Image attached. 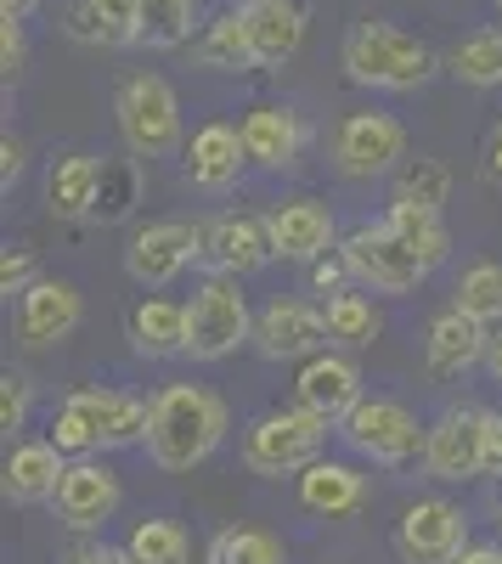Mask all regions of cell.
Here are the masks:
<instances>
[{"mask_svg": "<svg viewBox=\"0 0 502 564\" xmlns=\"http://www.w3.org/2000/svg\"><path fill=\"white\" fill-rule=\"evenodd\" d=\"M226 401L204 384H164L153 395V430L148 452L164 475H193V468L226 441Z\"/></svg>", "mask_w": 502, "mask_h": 564, "instance_id": "cell-1", "label": "cell"}, {"mask_svg": "<svg viewBox=\"0 0 502 564\" xmlns=\"http://www.w3.org/2000/svg\"><path fill=\"white\" fill-rule=\"evenodd\" d=\"M339 57H345V74L356 85H373V90H424L446 68V57H435L418 34H406L384 18L350 23Z\"/></svg>", "mask_w": 502, "mask_h": 564, "instance_id": "cell-2", "label": "cell"}, {"mask_svg": "<svg viewBox=\"0 0 502 564\" xmlns=\"http://www.w3.org/2000/svg\"><path fill=\"white\" fill-rule=\"evenodd\" d=\"M328 430H334V423L305 412L299 401L283 406V412H265V417L249 423V435H243V468H249V475H265V480L305 475V468L323 457Z\"/></svg>", "mask_w": 502, "mask_h": 564, "instance_id": "cell-3", "label": "cell"}, {"mask_svg": "<svg viewBox=\"0 0 502 564\" xmlns=\"http://www.w3.org/2000/svg\"><path fill=\"white\" fill-rule=\"evenodd\" d=\"M113 113H119V135L135 159H170L181 148V102L170 79L159 74H130L119 79V97H113Z\"/></svg>", "mask_w": 502, "mask_h": 564, "instance_id": "cell-4", "label": "cell"}, {"mask_svg": "<svg viewBox=\"0 0 502 564\" xmlns=\"http://www.w3.org/2000/svg\"><path fill=\"white\" fill-rule=\"evenodd\" d=\"M249 339H254V316H249V300L238 294V276H209L187 300V356L226 361Z\"/></svg>", "mask_w": 502, "mask_h": 564, "instance_id": "cell-5", "label": "cell"}, {"mask_svg": "<svg viewBox=\"0 0 502 564\" xmlns=\"http://www.w3.org/2000/svg\"><path fill=\"white\" fill-rule=\"evenodd\" d=\"M339 435H345L361 457H373V463H384V468H401V463H424L429 423H418L401 401L373 395V401H361V406L339 423Z\"/></svg>", "mask_w": 502, "mask_h": 564, "instance_id": "cell-6", "label": "cell"}, {"mask_svg": "<svg viewBox=\"0 0 502 564\" xmlns=\"http://www.w3.org/2000/svg\"><path fill=\"white\" fill-rule=\"evenodd\" d=\"M339 249H345L356 282H361V289H373V294H418V282L429 276V265H424L413 249H406L384 220L356 226Z\"/></svg>", "mask_w": 502, "mask_h": 564, "instance_id": "cell-7", "label": "cell"}, {"mask_svg": "<svg viewBox=\"0 0 502 564\" xmlns=\"http://www.w3.org/2000/svg\"><path fill=\"white\" fill-rule=\"evenodd\" d=\"M463 547H469V520L446 497H418L395 520V553L406 564H451Z\"/></svg>", "mask_w": 502, "mask_h": 564, "instance_id": "cell-8", "label": "cell"}, {"mask_svg": "<svg viewBox=\"0 0 502 564\" xmlns=\"http://www.w3.org/2000/svg\"><path fill=\"white\" fill-rule=\"evenodd\" d=\"M193 260H204V226L198 220H153L130 238L124 249V271L142 282V289H164L187 271Z\"/></svg>", "mask_w": 502, "mask_h": 564, "instance_id": "cell-9", "label": "cell"}, {"mask_svg": "<svg viewBox=\"0 0 502 564\" xmlns=\"http://www.w3.org/2000/svg\"><path fill=\"white\" fill-rule=\"evenodd\" d=\"M401 159H406V124L390 119V113H350L334 130V164L350 181L390 175Z\"/></svg>", "mask_w": 502, "mask_h": 564, "instance_id": "cell-10", "label": "cell"}, {"mask_svg": "<svg viewBox=\"0 0 502 564\" xmlns=\"http://www.w3.org/2000/svg\"><path fill=\"white\" fill-rule=\"evenodd\" d=\"M424 468H429V480H474V475H485V406H446L429 423Z\"/></svg>", "mask_w": 502, "mask_h": 564, "instance_id": "cell-11", "label": "cell"}, {"mask_svg": "<svg viewBox=\"0 0 502 564\" xmlns=\"http://www.w3.org/2000/svg\"><path fill=\"white\" fill-rule=\"evenodd\" d=\"M102 452H124V446H142L153 430V401H135L124 390H74L63 401Z\"/></svg>", "mask_w": 502, "mask_h": 564, "instance_id": "cell-12", "label": "cell"}, {"mask_svg": "<svg viewBox=\"0 0 502 564\" xmlns=\"http://www.w3.org/2000/svg\"><path fill=\"white\" fill-rule=\"evenodd\" d=\"M85 316V300L74 282H57V276H34L29 289L18 294V334L29 350H45V345H63L74 339V327Z\"/></svg>", "mask_w": 502, "mask_h": 564, "instance_id": "cell-13", "label": "cell"}, {"mask_svg": "<svg viewBox=\"0 0 502 564\" xmlns=\"http://www.w3.org/2000/svg\"><path fill=\"white\" fill-rule=\"evenodd\" d=\"M119 502H124V491H119V475L108 463H97L90 452L68 463V475L57 486V513L68 531H102L119 513Z\"/></svg>", "mask_w": 502, "mask_h": 564, "instance_id": "cell-14", "label": "cell"}, {"mask_svg": "<svg viewBox=\"0 0 502 564\" xmlns=\"http://www.w3.org/2000/svg\"><path fill=\"white\" fill-rule=\"evenodd\" d=\"M323 339H334L328 316L305 300H277L254 316V350L265 361H305V356L323 350Z\"/></svg>", "mask_w": 502, "mask_h": 564, "instance_id": "cell-15", "label": "cell"}, {"mask_svg": "<svg viewBox=\"0 0 502 564\" xmlns=\"http://www.w3.org/2000/svg\"><path fill=\"white\" fill-rule=\"evenodd\" d=\"M294 401L316 417H328V423H345L361 401H368L361 395V367L350 356H334V350L305 356L299 379H294Z\"/></svg>", "mask_w": 502, "mask_h": 564, "instance_id": "cell-16", "label": "cell"}, {"mask_svg": "<svg viewBox=\"0 0 502 564\" xmlns=\"http://www.w3.org/2000/svg\"><path fill=\"white\" fill-rule=\"evenodd\" d=\"M265 260H277V249L260 215H215L204 226V265L215 276H249Z\"/></svg>", "mask_w": 502, "mask_h": 564, "instance_id": "cell-17", "label": "cell"}, {"mask_svg": "<svg viewBox=\"0 0 502 564\" xmlns=\"http://www.w3.org/2000/svg\"><path fill=\"white\" fill-rule=\"evenodd\" d=\"M485 345H491L485 322L469 316L463 305H451V311H440V316L429 322V334H424V361H429L435 379H463L469 367L485 361Z\"/></svg>", "mask_w": 502, "mask_h": 564, "instance_id": "cell-18", "label": "cell"}, {"mask_svg": "<svg viewBox=\"0 0 502 564\" xmlns=\"http://www.w3.org/2000/svg\"><path fill=\"white\" fill-rule=\"evenodd\" d=\"M265 231H271V249H277V260H299V265L334 254V243H339L334 215L316 204V198H294V204H283V209H271V215H265Z\"/></svg>", "mask_w": 502, "mask_h": 564, "instance_id": "cell-19", "label": "cell"}, {"mask_svg": "<svg viewBox=\"0 0 502 564\" xmlns=\"http://www.w3.org/2000/svg\"><path fill=\"white\" fill-rule=\"evenodd\" d=\"M249 159V141H243V124H204L193 141H187V181L204 186V193H226L238 175H243Z\"/></svg>", "mask_w": 502, "mask_h": 564, "instance_id": "cell-20", "label": "cell"}, {"mask_svg": "<svg viewBox=\"0 0 502 564\" xmlns=\"http://www.w3.org/2000/svg\"><path fill=\"white\" fill-rule=\"evenodd\" d=\"M102 175L108 159L97 153H68L45 170V209L57 220H97V198H102Z\"/></svg>", "mask_w": 502, "mask_h": 564, "instance_id": "cell-21", "label": "cell"}, {"mask_svg": "<svg viewBox=\"0 0 502 564\" xmlns=\"http://www.w3.org/2000/svg\"><path fill=\"white\" fill-rule=\"evenodd\" d=\"M243 23H249L260 68H283L305 45V7L299 0H243Z\"/></svg>", "mask_w": 502, "mask_h": 564, "instance_id": "cell-22", "label": "cell"}, {"mask_svg": "<svg viewBox=\"0 0 502 564\" xmlns=\"http://www.w3.org/2000/svg\"><path fill=\"white\" fill-rule=\"evenodd\" d=\"M63 457H68V452H63L57 441H23V446H12V457H7V497L23 502V508L57 502V486H63V475H68Z\"/></svg>", "mask_w": 502, "mask_h": 564, "instance_id": "cell-23", "label": "cell"}, {"mask_svg": "<svg viewBox=\"0 0 502 564\" xmlns=\"http://www.w3.org/2000/svg\"><path fill=\"white\" fill-rule=\"evenodd\" d=\"M361 502H368V475L350 463H328L316 457L305 475H299V508L310 513H328V520H339V513H356Z\"/></svg>", "mask_w": 502, "mask_h": 564, "instance_id": "cell-24", "label": "cell"}, {"mask_svg": "<svg viewBox=\"0 0 502 564\" xmlns=\"http://www.w3.org/2000/svg\"><path fill=\"white\" fill-rule=\"evenodd\" d=\"M68 34L79 45H142V18L135 0H74Z\"/></svg>", "mask_w": 502, "mask_h": 564, "instance_id": "cell-25", "label": "cell"}, {"mask_svg": "<svg viewBox=\"0 0 502 564\" xmlns=\"http://www.w3.org/2000/svg\"><path fill=\"white\" fill-rule=\"evenodd\" d=\"M130 345L142 356H187V305L175 300H135L130 305Z\"/></svg>", "mask_w": 502, "mask_h": 564, "instance_id": "cell-26", "label": "cell"}, {"mask_svg": "<svg viewBox=\"0 0 502 564\" xmlns=\"http://www.w3.org/2000/svg\"><path fill=\"white\" fill-rule=\"evenodd\" d=\"M243 141H249V159H254V164L288 170V164L299 159V148H305V124H299V113H288V108H254V113L243 119Z\"/></svg>", "mask_w": 502, "mask_h": 564, "instance_id": "cell-27", "label": "cell"}, {"mask_svg": "<svg viewBox=\"0 0 502 564\" xmlns=\"http://www.w3.org/2000/svg\"><path fill=\"white\" fill-rule=\"evenodd\" d=\"M193 57H198L204 68H215V74H249V68H260V63H254L249 23H243V7H226V12L198 34Z\"/></svg>", "mask_w": 502, "mask_h": 564, "instance_id": "cell-28", "label": "cell"}, {"mask_svg": "<svg viewBox=\"0 0 502 564\" xmlns=\"http://www.w3.org/2000/svg\"><path fill=\"white\" fill-rule=\"evenodd\" d=\"M446 74L458 79V85H474V90L502 85V23H485V29L463 34L446 52Z\"/></svg>", "mask_w": 502, "mask_h": 564, "instance_id": "cell-29", "label": "cell"}, {"mask_svg": "<svg viewBox=\"0 0 502 564\" xmlns=\"http://www.w3.org/2000/svg\"><path fill=\"white\" fill-rule=\"evenodd\" d=\"M384 226L395 231V238L413 249L429 271L451 254V231H446V220H440V209H418V204H390L384 209Z\"/></svg>", "mask_w": 502, "mask_h": 564, "instance_id": "cell-30", "label": "cell"}, {"mask_svg": "<svg viewBox=\"0 0 502 564\" xmlns=\"http://www.w3.org/2000/svg\"><path fill=\"white\" fill-rule=\"evenodd\" d=\"M323 316H328V334H334L345 350H368V345L384 334V322H379L373 300L356 294V282H350V289H339V294H328Z\"/></svg>", "mask_w": 502, "mask_h": 564, "instance_id": "cell-31", "label": "cell"}, {"mask_svg": "<svg viewBox=\"0 0 502 564\" xmlns=\"http://www.w3.org/2000/svg\"><path fill=\"white\" fill-rule=\"evenodd\" d=\"M204 564H288V553L260 525H226V531H215Z\"/></svg>", "mask_w": 502, "mask_h": 564, "instance_id": "cell-32", "label": "cell"}, {"mask_svg": "<svg viewBox=\"0 0 502 564\" xmlns=\"http://www.w3.org/2000/svg\"><path fill=\"white\" fill-rule=\"evenodd\" d=\"M135 18H142V45L153 52H175L193 40V0H135Z\"/></svg>", "mask_w": 502, "mask_h": 564, "instance_id": "cell-33", "label": "cell"}, {"mask_svg": "<svg viewBox=\"0 0 502 564\" xmlns=\"http://www.w3.org/2000/svg\"><path fill=\"white\" fill-rule=\"evenodd\" d=\"M451 198V170L440 159H406L395 170V198L390 204H418V209H446Z\"/></svg>", "mask_w": 502, "mask_h": 564, "instance_id": "cell-34", "label": "cell"}, {"mask_svg": "<svg viewBox=\"0 0 502 564\" xmlns=\"http://www.w3.org/2000/svg\"><path fill=\"white\" fill-rule=\"evenodd\" d=\"M130 558L135 564H187V531H181L175 520H142L130 536H124Z\"/></svg>", "mask_w": 502, "mask_h": 564, "instance_id": "cell-35", "label": "cell"}, {"mask_svg": "<svg viewBox=\"0 0 502 564\" xmlns=\"http://www.w3.org/2000/svg\"><path fill=\"white\" fill-rule=\"evenodd\" d=\"M451 305H463L469 316L480 322H496L502 316V260H480L458 276V300Z\"/></svg>", "mask_w": 502, "mask_h": 564, "instance_id": "cell-36", "label": "cell"}, {"mask_svg": "<svg viewBox=\"0 0 502 564\" xmlns=\"http://www.w3.org/2000/svg\"><path fill=\"white\" fill-rule=\"evenodd\" d=\"M130 209H135V164H130V159H108L102 198H97V220H124Z\"/></svg>", "mask_w": 502, "mask_h": 564, "instance_id": "cell-37", "label": "cell"}, {"mask_svg": "<svg viewBox=\"0 0 502 564\" xmlns=\"http://www.w3.org/2000/svg\"><path fill=\"white\" fill-rule=\"evenodd\" d=\"M23 423H29V379L23 372H7V379H0V430L18 435Z\"/></svg>", "mask_w": 502, "mask_h": 564, "instance_id": "cell-38", "label": "cell"}, {"mask_svg": "<svg viewBox=\"0 0 502 564\" xmlns=\"http://www.w3.org/2000/svg\"><path fill=\"white\" fill-rule=\"evenodd\" d=\"M310 282H316L323 294H339V289H350V282H356V271H350L345 249H339V254H323V260H310Z\"/></svg>", "mask_w": 502, "mask_h": 564, "instance_id": "cell-39", "label": "cell"}, {"mask_svg": "<svg viewBox=\"0 0 502 564\" xmlns=\"http://www.w3.org/2000/svg\"><path fill=\"white\" fill-rule=\"evenodd\" d=\"M23 63H29V40H23V23H7V18H0V74H7V79H18V74H23Z\"/></svg>", "mask_w": 502, "mask_h": 564, "instance_id": "cell-40", "label": "cell"}, {"mask_svg": "<svg viewBox=\"0 0 502 564\" xmlns=\"http://www.w3.org/2000/svg\"><path fill=\"white\" fill-rule=\"evenodd\" d=\"M52 441H57V446H63L68 457H85V452H97V441H90V430H85V423H79V417H74L68 406H63V412H57V423H52Z\"/></svg>", "mask_w": 502, "mask_h": 564, "instance_id": "cell-41", "label": "cell"}, {"mask_svg": "<svg viewBox=\"0 0 502 564\" xmlns=\"http://www.w3.org/2000/svg\"><path fill=\"white\" fill-rule=\"evenodd\" d=\"M34 276H40L34 254H29V249H7V260H0V289H7V294H23Z\"/></svg>", "mask_w": 502, "mask_h": 564, "instance_id": "cell-42", "label": "cell"}, {"mask_svg": "<svg viewBox=\"0 0 502 564\" xmlns=\"http://www.w3.org/2000/svg\"><path fill=\"white\" fill-rule=\"evenodd\" d=\"M63 564H135L130 547H108V542H74Z\"/></svg>", "mask_w": 502, "mask_h": 564, "instance_id": "cell-43", "label": "cell"}, {"mask_svg": "<svg viewBox=\"0 0 502 564\" xmlns=\"http://www.w3.org/2000/svg\"><path fill=\"white\" fill-rule=\"evenodd\" d=\"M480 181H485V186H502V119H496V130L485 135V153H480Z\"/></svg>", "mask_w": 502, "mask_h": 564, "instance_id": "cell-44", "label": "cell"}, {"mask_svg": "<svg viewBox=\"0 0 502 564\" xmlns=\"http://www.w3.org/2000/svg\"><path fill=\"white\" fill-rule=\"evenodd\" d=\"M18 175H23V141L7 135V141H0V186L12 193V181H18Z\"/></svg>", "mask_w": 502, "mask_h": 564, "instance_id": "cell-45", "label": "cell"}, {"mask_svg": "<svg viewBox=\"0 0 502 564\" xmlns=\"http://www.w3.org/2000/svg\"><path fill=\"white\" fill-rule=\"evenodd\" d=\"M502 468V412H485V475Z\"/></svg>", "mask_w": 502, "mask_h": 564, "instance_id": "cell-46", "label": "cell"}, {"mask_svg": "<svg viewBox=\"0 0 502 564\" xmlns=\"http://www.w3.org/2000/svg\"><path fill=\"white\" fill-rule=\"evenodd\" d=\"M451 564H502V542H469Z\"/></svg>", "mask_w": 502, "mask_h": 564, "instance_id": "cell-47", "label": "cell"}, {"mask_svg": "<svg viewBox=\"0 0 502 564\" xmlns=\"http://www.w3.org/2000/svg\"><path fill=\"white\" fill-rule=\"evenodd\" d=\"M40 12V0H0V18H7V23H29Z\"/></svg>", "mask_w": 502, "mask_h": 564, "instance_id": "cell-48", "label": "cell"}, {"mask_svg": "<svg viewBox=\"0 0 502 564\" xmlns=\"http://www.w3.org/2000/svg\"><path fill=\"white\" fill-rule=\"evenodd\" d=\"M485 508H491V520H502V468L485 475Z\"/></svg>", "mask_w": 502, "mask_h": 564, "instance_id": "cell-49", "label": "cell"}, {"mask_svg": "<svg viewBox=\"0 0 502 564\" xmlns=\"http://www.w3.org/2000/svg\"><path fill=\"white\" fill-rule=\"evenodd\" d=\"M485 372H491V379L502 384V327H496V334H491V345H485Z\"/></svg>", "mask_w": 502, "mask_h": 564, "instance_id": "cell-50", "label": "cell"}, {"mask_svg": "<svg viewBox=\"0 0 502 564\" xmlns=\"http://www.w3.org/2000/svg\"><path fill=\"white\" fill-rule=\"evenodd\" d=\"M496 12H502V0H496Z\"/></svg>", "mask_w": 502, "mask_h": 564, "instance_id": "cell-51", "label": "cell"}]
</instances>
